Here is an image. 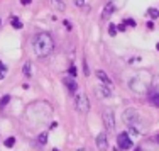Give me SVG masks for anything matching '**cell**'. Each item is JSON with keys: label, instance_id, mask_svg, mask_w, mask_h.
Returning a JSON list of instances; mask_svg holds the SVG:
<instances>
[{"label": "cell", "instance_id": "1", "mask_svg": "<svg viewBox=\"0 0 159 151\" xmlns=\"http://www.w3.org/2000/svg\"><path fill=\"white\" fill-rule=\"evenodd\" d=\"M32 48L39 58H48L49 54L54 50V43H52V37L48 32H37L32 37Z\"/></svg>", "mask_w": 159, "mask_h": 151}, {"label": "cell", "instance_id": "2", "mask_svg": "<svg viewBox=\"0 0 159 151\" xmlns=\"http://www.w3.org/2000/svg\"><path fill=\"white\" fill-rule=\"evenodd\" d=\"M75 109L80 112V114H88L90 111V102H88V97L85 93H78L75 97Z\"/></svg>", "mask_w": 159, "mask_h": 151}, {"label": "cell", "instance_id": "3", "mask_svg": "<svg viewBox=\"0 0 159 151\" xmlns=\"http://www.w3.org/2000/svg\"><path fill=\"white\" fill-rule=\"evenodd\" d=\"M124 122H127L129 126H134L135 122H139V112L135 111V109H127L125 112H124Z\"/></svg>", "mask_w": 159, "mask_h": 151}, {"label": "cell", "instance_id": "4", "mask_svg": "<svg viewBox=\"0 0 159 151\" xmlns=\"http://www.w3.org/2000/svg\"><path fill=\"white\" fill-rule=\"evenodd\" d=\"M117 143H119V148L120 149H129L132 148V139L129 138L127 133H120L117 136Z\"/></svg>", "mask_w": 159, "mask_h": 151}, {"label": "cell", "instance_id": "5", "mask_svg": "<svg viewBox=\"0 0 159 151\" xmlns=\"http://www.w3.org/2000/svg\"><path fill=\"white\" fill-rule=\"evenodd\" d=\"M103 124L107 127V131H113L115 129V116L112 111H105L103 112Z\"/></svg>", "mask_w": 159, "mask_h": 151}, {"label": "cell", "instance_id": "6", "mask_svg": "<svg viewBox=\"0 0 159 151\" xmlns=\"http://www.w3.org/2000/svg\"><path fill=\"white\" fill-rule=\"evenodd\" d=\"M97 148L100 151H107L108 141H107V134H105V133H100L97 136Z\"/></svg>", "mask_w": 159, "mask_h": 151}, {"label": "cell", "instance_id": "7", "mask_svg": "<svg viewBox=\"0 0 159 151\" xmlns=\"http://www.w3.org/2000/svg\"><path fill=\"white\" fill-rule=\"evenodd\" d=\"M64 85H66V88H68V92H70V93H75V92H76V88H78L76 82L73 80V77H66V78H64Z\"/></svg>", "mask_w": 159, "mask_h": 151}, {"label": "cell", "instance_id": "8", "mask_svg": "<svg viewBox=\"0 0 159 151\" xmlns=\"http://www.w3.org/2000/svg\"><path fill=\"white\" fill-rule=\"evenodd\" d=\"M97 77H98V80H102L105 85H108V87L112 88V80H110V77H108V75L105 73V71L98 70V71H97Z\"/></svg>", "mask_w": 159, "mask_h": 151}, {"label": "cell", "instance_id": "9", "mask_svg": "<svg viewBox=\"0 0 159 151\" xmlns=\"http://www.w3.org/2000/svg\"><path fill=\"white\" fill-rule=\"evenodd\" d=\"M113 10H115V7H113V3L110 2V3H107V7H105L103 9V12H102V19H103V21H107L108 17L112 16L113 14Z\"/></svg>", "mask_w": 159, "mask_h": 151}, {"label": "cell", "instance_id": "10", "mask_svg": "<svg viewBox=\"0 0 159 151\" xmlns=\"http://www.w3.org/2000/svg\"><path fill=\"white\" fill-rule=\"evenodd\" d=\"M149 99L154 105H159V88H154L149 92Z\"/></svg>", "mask_w": 159, "mask_h": 151}, {"label": "cell", "instance_id": "11", "mask_svg": "<svg viewBox=\"0 0 159 151\" xmlns=\"http://www.w3.org/2000/svg\"><path fill=\"white\" fill-rule=\"evenodd\" d=\"M97 93H98V95H100V97H110V87H108V88H107V87H98V88H97Z\"/></svg>", "mask_w": 159, "mask_h": 151}, {"label": "cell", "instance_id": "12", "mask_svg": "<svg viewBox=\"0 0 159 151\" xmlns=\"http://www.w3.org/2000/svg\"><path fill=\"white\" fill-rule=\"evenodd\" d=\"M49 2H51L52 7H54V9H58V10H64V9H66V5H64L63 0H49Z\"/></svg>", "mask_w": 159, "mask_h": 151}, {"label": "cell", "instance_id": "13", "mask_svg": "<svg viewBox=\"0 0 159 151\" xmlns=\"http://www.w3.org/2000/svg\"><path fill=\"white\" fill-rule=\"evenodd\" d=\"M22 73H24L25 77H32V66H31V63H29V61L22 66Z\"/></svg>", "mask_w": 159, "mask_h": 151}, {"label": "cell", "instance_id": "14", "mask_svg": "<svg viewBox=\"0 0 159 151\" xmlns=\"http://www.w3.org/2000/svg\"><path fill=\"white\" fill-rule=\"evenodd\" d=\"M10 24H12L16 29H20L22 27V22H20V19H19V17H12V19H10Z\"/></svg>", "mask_w": 159, "mask_h": 151}, {"label": "cell", "instance_id": "15", "mask_svg": "<svg viewBox=\"0 0 159 151\" xmlns=\"http://www.w3.org/2000/svg\"><path fill=\"white\" fill-rule=\"evenodd\" d=\"M3 144H5L7 148H12V146L16 144V139H14V138H7V139H5V143H3Z\"/></svg>", "mask_w": 159, "mask_h": 151}, {"label": "cell", "instance_id": "16", "mask_svg": "<svg viewBox=\"0 0 159 151\" xmlns=\"http://www.w3.org/2000/svg\"><path fill=\"white\" fill-rule=\"evenodd\" d=\"M39 143L41 144H46L48 143V133H41L39 134Z\"/></svg>", "mask_w": 159, "mask_h": 151}, {"label": "cell", "instance_id": "17", "mask_svg": "<svg viewBox=\"0 0 159 151\" xmlns=\"http://www.w3.org/2000/svg\"><path fill=\"white\" fill-rule=\"evenodd\" d=\"M9 100H10V97H9V95H3V97H2V100H0V109L5 107V105L9 104Z\"/></svg>", "mask_w": 159, "mask_h": 151}, {"label": "cell", "instance_id": "18", "mask_svg": "<svg viewBox=\"0 0 159 151\" xmlns=\"http://www.w3.org/2000/svg\"><path fill=\"white\" fill-rule=\"evenodd\" d=\"M149 16L152 17V19L159 17V10H156V9H151V10H149Z\"/></svg>", "mask_w": 159, "mask_h": 151}, {"label": "cell", "instance_id": "19", "mask_svg": "<svg viewBox=\"0 0 159 151\" xmlns=\"http://www.w3.org/2000/svg\"><path fill=\"white\" fill-rule=\"evenodd\" d=\"M83 73H85L86 77H88V75H90V70H88V63H86V61H83Z\"/></svg>", "mask_w": 159, "mask_h": 151}, {"label": "cell", "instance_id": "20", "mask_svg": "<svg viewBox=\"0 0 159 151\" xmlns=\"http://www.w3.org/2000/svg\"><path fill=\"white\" fill-rule=\"evenodd\" d=\"M108 31H110V36H115V32H117V27L113 24H110L108 26Z\"/></svg>", "mask_w": 159, "mask_h": 151}, {"label": "cell", "instance_id": "21", "mask_svg": "<svg viewBox=\"0 0 159 151\" xmlns=\"http://www.w3.org/2000/svg\"><path fill=\"white\" fill-rule=\"evenodd\" d=\"M5 73H7V68H0V80L5 78Z\"/></svg>", "mask_w": 159, "mask_h": 151}, {"label": "cell", "instance_id": "22", "mask_svg": "<svg viewBox=\"0 0 159 151\" xmlns=\"http://www.w3.org/2000/svg\"><path fill=\"white\" fill-rule=\"evenodd\" d=\"M125 24L127 26H135V21H132V19H125Z\"/></svg>", "mask_w": 159, "mask_h": 151}, {"label": "cell", "instance_id": "23", "mask_svg": "<svg viewBox=\"0 0 159 151\" xmlns=\"http://www.w3.org/2000/svg\"><path fill=\"white\" fill-rule=\"evenodd\" d=\"M70 75H71V77H76V70H75L73 66L70 68Z\"/></svg>", "mask_w": 159, "mask_h": 151}, {"label": "cell", "instance_id": "24", "mask_svg": "<svg viewBox=\"0 0 159 151\" xmlns=\"http://www.w3.org/2000/svg\"><path fill=\"white\" fill-rule=\"evenodd\" d=\"M75 3H76L78 7H81V5H85V0H75Z\"/></svg>", "mask_w": 159, "mask_h": 151}, {"label": "cell", "instance_id": "25", "mask_svg": "<svg viewBox=\"0 0 159 151\" xmlns=\"http://www.w3.org/2000/svg\"><path fill=\"white\" fill-rule=\"evenodd\" d=\"M154 141H156V143H159V134L156 136V138H154Z\"/></svg>", "mask_w": 159, "mask_h": 151}, {"label": "cell", "instance_id": "26", "mask_svg": "<svg viewBox=\"0 0 159 151\" xmlns=\"http://www.w3.org/2000/svg\"><path fill=\"white\" fill-rule=\"evenodd\" d=\"M156 48H157V50H159V43H157V44H156Z\"/></svg>", "mask_w": 159, "mask_h": 151}, {"label": "cell", "instance_id": "27", "mask_svg": "<svg viewBox=\"0 0 159 151\" xmlns=\"http://www.w3.org/2000/svg\"><path fill=\"white\" fill-rule=\"evenodd\" d=\"M135 151H141V149H135Z\"/></svg>", "mask_w": 159, "mask_h": 151}, {"label": "cell", "instance_id": "28", "mask_svg": "<svg viewBox=\"0 0 159 151\" xmlns=\"http://www.w3.org/2000/svg\"><path fill=\"white\" fill-rule=\"evenodd\" d=\"M80 151H85V149H80Z\"/></svg>", "mask_w": 159, "mask_h": 151}, {"label": "cell", "instance_id": "29", "mask_svg": "<svg viewBox=\"0 0 159 151\" xmlns=\"http://www.w3.org/2000/svg\"><path fill=\"white\" fill-rule=\"evenodd\" d=\"M0 24H2V21H0Z\"/></svg>", "mask_w": 159, "mask_h": 151}]
</instances>
